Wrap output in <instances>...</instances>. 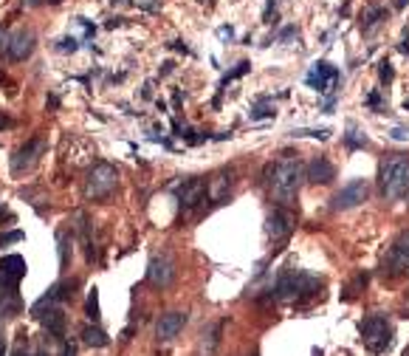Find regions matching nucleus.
<instances>
[{
	"mask_svg": "<svg viewBox=\"0 0 409 356\" xmlns=\"http://www.w3.org/2000/svg\"><path fill=\"white\" fill-rule=\"evenodd\" d=\"M45 139H31L28 144H23L14 156H11V173L14 176H23L25 170H31L37 161H40V156L45 153Z\"/></svg>",
	"mask_w": 409,
	"mask_h": 356,
	"instance_id": "423d86ee",
	"label": "nucleus"
},
{
	"mask_svg": "<svg viewBox=\"0 0 409 356\" xmlns=\"http://www.w3.org/2000/svg\"><path fill=\"white\" fill-rule=\"evenodd\" d=\"M396 243H398V246H404V249H409V229L398 235V241H396Z\"/></svg>",
	"mask_w": 409,
	"mask_h": 356,
	"instance_id": "393cba45",
	"label": "nucleus"
},
{
	"mask_svg": "<svg viewBox=\"0 0 409 356\" xmlns=\"http://www.w3.org/2000/svg\"><path fill=\"white\" fill-rule=\"evenodd\" d=\"M173 277H175V263H173V258H167V255H156V258L150 260L147 280H150L153 286L164 289V286L173 283Z\"/></svg>",
	"mask_w": 409,
	"mask_h": 356,
	"instance_id": "1a4fd4ad",
	"label": "nucleus"
},
{
	"mask_svg": "<svg viewBox=\"0 0 409 356\" xmlns=\"http://www.w3.org/2000/svg\"><path fill=\"white\" fill-rule=\"evenodd\" d=\"M302 283H305V275H299L296 269H285L282 275H280V280H277V292H280V297H291V294H299L302 292Z\"/></svg>",
	"mask_w": 409,
	"mask_h": 356,
	"instance_id": "2eb2a0df",
	"label": "nucleus"
},
{
	"mask_svg": "<svg viewBox=\"0 0 409 356\" xmlns=\"http://www.w3.org/2000/svg\"><path fill=\"white\" fill-rule=\"evenodd\" d=\"M25 235L23 232H6V235H0V246H6V243H17V241H23Z\"/></svg>",
	"mask_w": 409,
	"mask_h": 356,
	"instance_id": "4be33fe9",
	"label": "nucleus"
},
{
	"mask_svg": "<svg viewBox=\"0 0 409 356\" xmlns=\"http://www.w3.org/2000/svg\"><path fill=\"white\" fill-rule=\"evenodd\" d=\"M231 181L226 178V176H217V181L212 184V198H223L226 195V187H229Z\"/></svg>",
	"mask_w": 409,
	"mask_h": 356,
	"instance_id": "6ab92c4d",
	"label": "nucleus"
},
{
	"mask_svg": "<svg viewBox=\"0 0 409 356\" xmlns=\"http://www.w3.org/2000/svg\"><path fill=\"white\" fill-rule=\"evenodd\" d=\"M381 190L387 198L398 201L409 195V161L396 156L381 167Z\"/></svg>",
	"mask_w": 409,
	"mask_h": 356,
	"instance_id": "7ed1b4c3",
	"label": "nucleus"
},
{
	"mask_svg": "<svg viewBox=\"0 0 409 356\" xmlns=\"http://www.w3.org/2000/svg\"><path fill=\"white\" fill-rule=\"evenodd\" d=\"M74 289H76V280H62V283H54L37 303H34V309H42V306H57V303H62V300H71L74 297Z\"/></svg>",
	"mask_w": 409,
	"mask_h": 356,
	"instance_id": "4468645a",
	"label": "nucleus"
},
{
	"mask_svg": "<svg viewBox=\"0 0 409 356\" xmlns=\"http://www.w3.org/2000/svg\"><path fill=\"white\" fill-rule=\"evenodd\" d=\"M0 356H6V351H3V345H0Z\"/></svg>",
	"mask_w": 409,
	"mask_h": 356,
	"instance_id": "c85d7f7f",
	"label": "nucleus"
},
{
	"mask_svg": "<svg viewBox=\"0 0 409 356\" xmlns=\"http://www.w3.org/2000/svg\"><path fill=\"white\" fill-rule=\"evenodd\" d=\"M367 195H370L367 181H350L347 187L339 190V195L333 198V207L336 209H350V207H359L362 201H367Z\"/></svg>",
	"mask_w": 409,
	"mask_h": 356,
	"instance_id": "6e6552de",
	"label": "nucleus"
},
{
	"mask_svg": "<svg viewBox=\"0 0 409 356\" xmlns=\"http://www.w3.org/2000/svg\"><path fill=\"white\" fill-rule=\"evenodd\" d=\"M42 326H45V331L48 334H54V337H65V314H62V309L59 306H48V311L45 309H37V311H31Z\"/></svg>",
	"mask_w": 409,
	"mask_h": 356,
	"instance_id": "f8f14e48",
	"label": "nucleus"
},
{
	"mask_svg": "<svg viewBox=\"0 0 409 356\" xmlns=\"http://www.w3.org/2000/svg\"><path fill=\"white\" fill-rule=\"evenodd\" d=\"M8 42H11V34H8V31L0 25V57H3V54H8Z\"/></svg>",
	"mask_w": 409,
	"mask_h": 356,
	"instance_id": "5701e85b",
	"label": "nucleus"
},
{
	"mask_svg": "<svg viewBox=\"0 0 409 356\" xmlns=\"http://www.w3.org/2000/svg\"><path fill=\"white\" fill-rule=\"evenodd\" d=\"M305 178V164L299 156L294 153H285L274 170H271V195L277 201H291L296 193H299V184Z\"/></svg>",
	"mask_w": 409,
	"mask_h": 356,
	"instance_id": "f257e3e1",
	"label": "nucleus"
},
{
	"mask_svg": "<svg viewBox=\"0 0 409 356\" xmlns=\"http://www.w3.org/2000/svg\"><path fill=\"white\" fill-rule=\"evenodd\" d=\"M82 340H85V345H93V348H105L110 340H108V334L102 331V328H96V326H88L85 331H82Z\"/></svg>",
	"mask_w": 409,
	"mask_h": 356,
	"instance_id": "a211bd4d",
	"label": "nucleus"
},
{
	"mask_svg": "<svg viewBox=\"0 0 409 356\" xmlns=\"http://www.w3.org/2000/svg\"><path fill=\"white\" fill-rule=\"evenodd\" d=\"M384 275L387 277H404V275H409V249L393 243V249H390V255L384 260Z\"/></svg>",
	"mask_w": 409,
	"mask_h": 356,
	"instance_id": "ddd939ff",
	"label": "nucleus"
},
{
	"mask_svg": "<svg viewBox=\"0 0 409 356\" xmlns=\"http://www.w3.org/2000/svg\"><path fill=\"white\" fill-rule=\"evenodd\" d=\"M294 224H296V215L291 212V209H274L271 215H268V238L274 241V243H280V241H285L291 232H294Z\"/></svg>",
	"mask_w": 409,
	"mask_h": 356,
	"instance_id": "0eeeda50",
	"label": "nucleus"
},
{
	"mask_svg": "<svg viewBox=\"0 0 409 356\" xmlns=\"http://www.w3.org/2000/svg\"><path fill=\"white\" fill-rule=\"evenodd\" d=\"M404 356H409V348H407V351H404Z\"/></svg>",
	"mask_w": 409,
	"mask_h": 356,
	"instance_id": "c756f323",
	"label": "nucleus"
},
{
	"mask_svg": "<svg viewBox=\"0 0 409 356\" xmlns=\"http://www.w3.org/2000/svg\"><path fill=\"white\" fill-rule=\"evenodd\" d=\"M34 45H37L34 31H31V28H20V31H14V34H11V42H8V57H11L14 62H23V59H28V57L34 54Z\"/></svg>",
	"mask_w": 409,
	"mask_h": 356,
	"instance_id": "9d476101",
	"label": "nucleus"
},
{
	"mask_svg": "<svg viewBox=\"0 0 409 356\" xmlns=\"http://www.w3.org/2000/svg\"><path fill=\"white\" fill-rule=\"evenodd\" d=\"M96 297H99V294H96V289H93L91 297H88V317H91L93 323L99 320V300H96Z\"/></svg>",
	"mask_w": 409,
	"mask_h": 356,
	"instance_id": "aec40b11",
	"label": "nucleus"
},
{
	"mask_svg": "<svg viewBox=\"0 0 409 356\" xmlns=\"http://www.w3.org/2000/svg\"><path fill=\"white\" fill-rule=\"evenodd\" d=\"M59 266L65 269L68 266V235L59 232Z\"/></svg>",
	"mask_w": 409,
	"mask_h": 356,
	"instance_id": "412c9836",
	"label": "nucleus"
},
{
	"mask_svg": "<svg viewBox=\"0 0 409 356\" xmlns=\"http://www.w3.org/2000/svg\"><path fill=\"white\" fill-rule=\"evenodd\" d=\"M25 260L20 255H6L0 260V303H3V314L11 317L20 311V300H17V286L25 277Z\"/></svg>",
	"mask_w": 409,
	"mask_h": 356,
	"instance_id": "f03ea898",
	"label": "nucleus"
},
{
	"mask_svg": "<svg viewBox=\"0 0 409 356\" xmlns=\"http://www.w3.org/2000/svg\"><path fill=\"white\" fill-rule=\"evenodd\" d=\"M362 337H364L367 351L381 354V351H387L390 343H393V326H390L384 317H367L364 326H362Z\"/></svg>",
	"mask_w": 409,
	"mask_h": 356,
	"instance_id": "39448f33",
	"label": "nucleus"
},
{
	"mask_svg": "<svg viewBox=\"0 0 409 356\" xmlns=\"http://www.w3.org/2000/svg\"><path fill=\"white\" fill-rule=\"evenodd\" d=\"M59 356H76V348H74L71 343H62V351H59Z\"/></svg>",
	"mask_w": 409,
	"mask_h": 356,
	"instance_id": "b1692460",
	"label": "nucleus"
},
{
	"mask_svg": "<svg viewBox=\"0 0 409 356\" xmlns=\"http://www.w3.org/2000/svg\"><path fill=\"white\" fill-rule=\"evenodd\" d=\"M187 311H170V314H161V320H159V326H156V337L161 340V343H170V340H175L178 334H181V328L187 326Z\"/></svg>",
	"mask_w": 409,
	"mask_h": 356,
	"instance_id": "9b49d317",
	"label": "nucleus"
},
{
	"mask_svg": "<svg viewBox=\"0 0 409 356\" xmlns=\"http://www.w3.org/2000/svg\"><path fill=\"white\" fill-rule=\"evenodd\" d=\"M45 3H51V6H57V3H62V0H45Z\"/></svg>",
	"mask_w": 409,
	"mask_h": 356,
	"instance_id": "bb28decb",
	"label": "nucleus"
},
{
	"mask_svg": "<svg viewBox=\"0 0 409 356\" xmlns=\"http://www.w3.org/2000/svg\"><path fill=\"white\" fill-rule=\"evenodd\" d=\"M204 195H206V181H201V178L187 181V184L181 187V193H178V198H181L184 207H195L198 201H204Z\"/></svg>",
	"mask_w": 409,
	"mask_h": 356,
	"instance_id": "f3484780",
	"label": "nucleus"
},
{
	"mask_svg": "<svg viewBox=\"0 0 409 356\" xmlns=\"http://www.w3.org/2000/svg\"><path fill=\"white\" fill-rule=\"evenodd\" d=\"M37 356H48V354H45V351H37Z\"/></svg>",
	"mask_w": 409,
	"mask_h": 356,
	"instance_id": "cd10ccee",
	"label": "nucleus"
},
{
	"mask_svg": "<svg viewBox=\"0 0 409 356\" xmlns=\"http://www.w3.org/2000/svg\"><path fill=\"white\" fill-rule=\"evenodd\" d=\"M119 187V173L110 164H96L88 178H85V198L88 201H105L113 195V190Z\"/></svg>",
	"mask_w": 409,
	"mask_h": 356,
	"instance_id": "20e7f679",
	"label": "nucleus"
},
{
	"mask_svg": "<svg viewBox=\"0 0 409 356\" xmlns=\"http://www.w3.org/2000/svg\"><path fill=\"white\" fill-rule=\"evenodd\" d=\"M14 356H25V354H23V348H17V351H14Z\"/></svg>",
	"mask_w": 409,
	"mask_h": 356,
	"instance_id": "a878e982",
	"label": "nucleus"
},
{
	"mask_svg": "<svg viewBox=\"0 0 409 356\" xmlns=\"http://www.w3.org/2000/svg\"><path fill=\"white\" fill-rule=\"evenodd\" d=\"M333 176H336V170H333V164H330L328 159H313V161L308 164V178H311L313 184H330Z\"/></svg>",
	"mask_w": 409,
	"mask_h": 356,
	"instance_id": "dca6fc26",
	"label": "nucleus"
}]
</instances>
